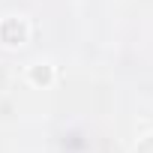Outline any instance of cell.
<instances>
[{"label":"cell","instance_id":"obj_1","mask_svg":"<svg viewBox=\"0 0 153 153\" xmlns=\"http://www.w3.org/2000/svg\"><path fill=\"white\" fill-rule=\"evenodd\" d=\"M3 39L6 42H18L21 39V24L18 21H6L3 24Z\"/></svg>","mask_w":153,"mask_h":153},{"label":"cell","instance_id":"obj_2","mask_svg":"<svg viewBox=\"0 0 153 153\" xmlns=\"http://www.w3.org/2000/svg\"><path fill=\"white\" fill-rule=\"evenodd\" d=\"M33 78H36V81H48V69H45V66L36 69V72H33Z\"/></svg>","mask_w":153,"mask_h":153}]
</instances>
